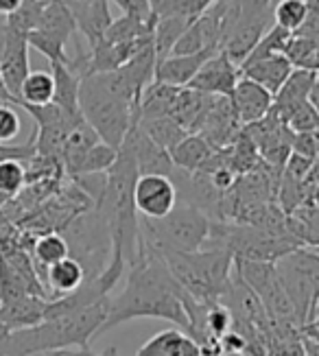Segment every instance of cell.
<instances>
[{"mask_svg": "<svg viewBox=\"0 0 319 356\" xmlns=\"http://www.w3.org/2000/svg\"><path fill=\"white\" fill-rule=\"evenodd\" d=\"M127 269L125 289L118 298L110 300V311L99 330V337L142 317L166 319L175 323V328L188 332L190 323L184 308L186 291L173 280L164 260L138 243V258Z\"/></svg>", "mask_w": 319, "mask_h": 356, "instance_id": "cell-1", "label": "cell"}, {"mask_svg": "<svg viewBox=\"0 0 319 356\" xmlns=\"http://www.w3.org/2000/svg\"><path fill=\"white\" fill-rule=\"evenodd\" d=\"M110 311V298H105L83 311L44 319L35 326L11 330L5 356H35L59 348L90 346L99 337Z\"/></svg>", "mask_w": 319, "mask_h": 356, "instance_id": "cell-2", "label": "cell"}, {"mask_svg": "<svg viewBox=\"0 0 319 356\" xmlns=\"http://www.w3.org/2000/svg\"><path fill=\"white\" fill-rule=\"evenodd\" d=\"M158 256L173 280L199 302H219L234 273V256L212 245H204L199 252L190 254L166 252Z\"/></svg>", "mask_w": 319, "mask_h": 356, "instance_id": "cell-3", "label": "cell"}, {"mask_svg": "<svg viewBox=\"0 0 319 356\" xmlns=\"http://www.w3.org/2000/svg\"><path fill=\"white\" fill-rule=\"evenodd\" d=\"M79 112L83 120L97 131L101 143L120 149L133 122H138V110L108 86L103 74H88L79 88Z\"/></svg>", "mask_w": 319, "mask_h": 356, "instance_id": "cell-4", "label": "cell"}, {"mask_svg": "<svg viewBox=\"0 0 319 356\" xmlns=\"http://www.w3.org/2000/svg\"><path fill=\"white\" fill-rule=\"evenodd\" d=\"M212 219L190 204H177L162 219H140V243L156 254L199 252L208 241Z\"/></svg>", "mask_w": 319, "mask_h": 356, "instance_id": "cell-5", "label": "cell"}, {"mask_svg": "<svg viewBox=\"0 0 319 356\" xmlns=\"http://www.w3.org/2000/svg\"><path fill=\"white\" fill-rule=\"evenodd\" d=\"M273 267H276L280 284L293 306L297 326L306 328L315 319L319 302V254L313 247L302 245L278 258Z\"/></svg>", "mask_w": 319, "mask_h": 356, "instance_id": "cell-6", "label": "cell"}, {"mask_svg": "<svg viewBox=\"0 0 319 356\" xmlns=\"http://www.w3.org/2000/svg\"><path fill=\"white\" fill-rule=\"evenodd\" d=\"M206 245L221 247L236 260L254 262H276L284 254L293 252L295 247H302L293 238L278 236L263 227L234 221H212Z\"/></svg>", "mask_w": 319, "mask_h": 356, "instance_id": "cell-7", "label": "cell"}, {"mask_svg": "<svg viewBox=\"0 0 319 356\" xmlns=\"http://www.w3.org/2000/svg\"><path fill=\"white\" fill-rule=\"evenodd\" d=\"M77 33V22L64 0H49L42 9L38 26L26 35L28 46L42 53L51 64H70L66 44Z\"/></svg>", "mask_w": 319, "mask_h": 356, "instance_id": "cell-8", "label": "cell"}, {"mask_svg": "<svg viewBox=\"0 0 319 356\" xmlns=\"http://www.w3.org/2000/svg\"><path fill=\"white\" fill-rule=\"evenodd\" d=\"M234 267L238 275L245 280V284L258 296V300L263 302L265 311L273 323H293V326H297L293 306L280 284V277L276 273L273 262H254V260L234 258Z\"/></svg>", "mask_w": 319, "mask_h": 356, "instance_id": "cell-9", "label": "cell"}, {"mask_svg": "<svg viewBox=\"0 0 319 356\" xmlns=\"http://www.w3.org/2000/svg\"><path fill=\"white\" fill-rule=\"evenodd\" d=\"M133 201L142 219H162L179 204V193L169 175H138L133 186Z\"/></svg>", "mask_w": 319, "mask_h": 356, "instance_id": "cell-10", "label": "cell"}, {"mask_svg": "<svg viewBox=\"0 0 319 356\" xmlns=\"http://www.w3.org/2000/svg\"><path fill=\"white\" fill-rule=\"evenodd\" d=\"M271 18H273L271 13H263V15H240L238 13V20L232 24V29L227 31L221 42V51L240 68L243 61H245L247 55L254 51V46L261 42V38L273 26Z\"/></svg>", "mask_w": 319, "mask_h": 356, "instance_id": "cell-11", "label": "cell"}, {"mask_svg": "<svg viewBox=\"0 0 319 356\" xmlns=\"http://www.w3.org/2000/svg\"><path fill=\"white\" fill-rule=\"evenodd\" d=\"M238 79L240 68L223 51H217L210 59L204 61V66L193 76L188 88L206 92V95L212 97H230Z\"/></svg>", "mask_w": 319, "mask_h": 356, "instance_id": "cell-12", "label": "cell"}, {"mask_svg": "<svg viewBox=\"0 0 319 356\" xmlns=\"http://www.w3.org/2000/svg\"><path fill=\"white\" fill-rule=\"evenodd\" d=\"M123 147H127L131 151V156L136 160V166H138L140 175H169L173 177L175 166L173 160L169 156V151H164L162 147H158L151 138L138 127V122H133Z\"/></svg>", "mask_w": 319, "mask_h": 356, "instance_id": "cell-13", "label": "cell"}, {"mask_svg": "<svg viewBox=\"0 0 319 356\" xmlns=\"http://www.w3.org/2000/svg\"><path fill=\"white\" fill-rule=\"evenodd\" d=\"M9 29V38H7V49H5V55L0 59V74H3V81L7 86V90L13 95L20 103V88L24 83V79L31 72V64H28V40H26V33L16 26L7 24Z\"/></svg>", "mask_w": 319, "mask_h": 356, "instance_id": "cell-14", "label": "cell"}, {"mask_svg": "<svg viewBox=\"0 0 319 356\" xmlns=\"http://www.w3.org/2000/svg\"><path fill=\"white\" fill-rule=\"evenodd\" d=\"M240 131H243V125L236 118L230 97H217L204 120L199 134L212 145V149L219 151V149L232 147L236 143V138L240 136Z\"/></svg>", "mask_w": 319, "mask_h": 356, "instance_id": "cell-15", "label": "cell"}, {"mask_svg": "<svg viewBox=\"0 0 319 356\" xmlns=\"http://www.w3.org/2000/svg\"><path fill=\"white\" fill-rule=\"evenodd\" d=\"M64 3L68 5L74 22H77V31L85 38L90 49L97 46L114 20L110 0H64Z\"/></svg>", "mask_w": 319, "mask_h": 356, "instance_id": "cell-16", "label": "cell"}, {"mask_svg": "<svg viewBox=\"0 0 319 356\" xmlns=\"http://www.w3.org/2000/svg\"><path fill=\"white\" fill-rule=\"evenodd\" d=\"M232 107L236 112V118L243 127L252 125V122L265 118L271 107H273V95L267 92L263 86H258L256 81L247 79L245 74H240L238 83L234 86L230 95Z\"/></svg>", "mask_w": 319, "mask_h": 356, "instance_id": "cell-17", "label": "cell"}, {"mask_svg": "<svg viewBox=\"0 0 319 356\" xmlns=\"http://www.w3.org/2000/svg\"><path fill=\"white\" fill-rule=\"evenodd\" d=\"M217 97L206 95V92L199 90H193V88H179L177 90V97L173 103V110L171 116L184 127L188 134H199L204 120L210 112L212 103H215Z\"/></svg>", "mask_w": 319, "mask_h": 356, "instance_id": "cell-18", "label": "cell"}, {"mask_svg": "<svg viewBox=\"0 0 319 356\" xmlns=\"http://www.w3.org/2000/svg\"><path fill=\"white\" fill-rule=\"evenodd\" d=\"M293 68L295 66L291 64V59H288L284 53H273L263 59L252 61L247 66H243L240 74H245L247 79L256 81L258 86H263L267 92H271V95L276 97L278 90L284 86V81L291 76Z\"/></svg>", "mask_w": 319, "mask_h": 356, "instance_id": "cell-19", "label": "cell"}, {"mask_svg": "<svg viewBox=\"0 0 319 356\" xmlns=\"http://www.w3.org/2000/svg\"><path fill=\"white\" fill-rule=\"evenodd\" d=\"M217 51H202L195 55H169L160 59L156 64V81L175 86V88H186L193 76L199 72L204 61L210 59Z\"/></svg>", "mask_w": 319, "mask_h": 356, "instance_id": "cell-20", "label": "cell"}, {"mask_svg": "<svg viewBox=\"0 0 319 356\" xmlns=\"http://www.w3.org/2000/svg\"><path fill=\"white\" fill-rule=\"evenodd\" d=\"M136 356H202V348L181 328H166L147 339Z\"/></svg>", "mask_w": 319, "mask_h": 356, "instance_id": "cell-21", "label": "cell"}, {"mask_svg": "<svg viewBox=\"0 0 319 356\" xmlns=\"http://www.w3.org/2000/svg\"><path fill=\"white\" fill-rule=\"evenodd\" d=\"M85 280H88V273H85L83 265L72 256L55 262V265L47 267L42 273V284L47 286L51 300L77 291Z\"/></svg>", "mask_w": 319, "mask_h": 356, "instance_id": "cell-22", "label": "cell"}, {"mask_svg": "<svg viewBox=\"0 0 319 356\" xmlns=\"http://www.w3.org/2000/svg\"><path fill=\"white\" fill-rule=\"evenodd\" d=\"M315 79H317V72L306 70V68H293L291 76H288L284 86L278 90V95L273 97V107H276V112L282 116L284 122L288 114L295 112L302 103L309 101Z\"/></svg>", "mask_w": 319, "mask_h": 356, "instance_id": "cell-23", "label": "cell"}, {"mask_svg": "<svg viewBox=\"0 0 319 356\" xmlns=\"http://www.w3.org/2000/svg\"><path fill=\"white\" fill-rule=\"evenodd\" d=\"M215 151L217 149H212V145L202 134H188L177 147L169 151V156L173 160L175 171L197 173V171H202L204 164L212 158Z\"/></svg>", "mask_w": 319, "mask_h": 356, "instance_id": "cell-24", "label": "cell"}, {"mask_svg": "<svg viewBox=\"0 0 319 356\" xmlns=\"http://www.w3.org/2000/svg\"><path fill=\"white\" fill-rule=\"evenodd\" d=\"M47 302L38 296H24L16 302H9L0 306V317L7 323L9 330H20L35 326V323L44 321V311H47Z\"/></svg>", "mask_w": 319, "mask_h": 356, "instance_id": "cell-25", "label": "cell"}, {"mask_svg": "<svg viewBox=\"0 0 319 356\" xmlns=\"http://www.w3.org/2000/svg\"><path fill=\"white\" fill-rule=\"evenodd\" d=\"M51 74L55 81V95L53 103L70 114H79V88H81V74L74 72L66 64H51Z\"/></svg>", "mask_w": 319, "mask_h": 356, "instance_id": "cell-26", "label": "cell"}, {"mask_svg": "<svg viewBox=\"0 0 319 356\" xmlns=\"http://www.w3.org/2000/svg\"><path fill=\"white\" fill-rule=\"evenodd\" d=\"M138 127H140L158 147H162L164 151H171L173 147H177V145L188 136V131H186L184 127H181L173 116H149V118H138Z\"/></svg>", "mask_w": 319, "mask_h": 356, "instance_id": "cell-27", "label": "cell"}, {"mask_svg": "<svg viewBox=\"0 0 319 356\" xmlns=\"http://www.w3.org/2000/svg\"><path fill=\"white\" fill-rule=\"evenodd\" d=\"M175 86H166L160 81L149 83L140 97L138 103V118H149V116H171L173 103L177 97Z\"/></svg>", "mask_w": 319, "mask_h": 356, "instance_id": "cell-28", "label": "cell"}, {"mask_svg": "<svg viewBox=\"0 0 319 356\" xmlns=\"http://www.w3.org/2000/svg\"><path fill=\"white\" fill-rule=\"evenodd\" d=\"M156 18H138V15H127L123 13L120 18L112 20V24L105 31L103 40L110 44H123V42H133L154 33Z\"/></svg>", "mask_w": 319, "mask_h": 356, "instance_id": "cell-29", "label": "cell"}, {"mask_svg": "<svg viewBox=\"0 0 319 356\" xmlns=\"http://www.w3.org/2000/svg\"><path fill=\"white\" fill-rule=\"evenodd\" d=\"M193 20L184 18V15H169V18H160L154 24V49H156V57L158 61L169 57L173 46L177 44V40L184 35V31L188 29Z\"/></svg>", "mask_w": 319, "mask_h": 356, "instance_id": "cell-30", "label": "cell"}, {"mask_svg": "<svg viewBox=\"0 0 319 356\" xmlns=\"http://www.w3.org/2000/svg\"><path fill=\"white\" fill-rule=\"evenodd\" d=\"M31 256L40 267H51L55 262L64 260L70 256L68 241L62 232H44L38 238H33L31 245Z\"/></svg>", "mask_w": 319, "mask_h": 356, "instance_id": "cell-31", "label": "cell"}, {"mask_svg": "<svg viewBox=\"0 0 319 356\" xmlns=\"http://www.w3.org/2000/svg\"><path fill=\"white\" fill-rule=\"evenodd\" d=\"M55 81L53 74L47 70H31L20 88L18 105H49L53 103Z\"/></svg>", "mask_w": 319, "mask_h": 356, "instance_id": "cell-32", "label": "cell"}, {"mask_svg": "<svg viewBox=\"0 0 319 356\" xmlns=\"http://www.w3.org/2000/svg\"><path fill=\"white\" fill-rule=\"evenodd\" d=\"M309 0H278L273 5V24L288 31V33H297L309 18Z\"/></svg>", "mask_w": 319, "mask_h": 356, "instance_id": "cell-33", "label": "cell"}, {"mask_svg": "<svg viewBox=\"0 0 319 356\" xmlns=\"http://www.w3.org/2000/svg\"><path fill=\"white\" fill-rule=\"evenodd\" d=\"M26 188V162L3 160L0 162V206L16 199Z\"/></svg>", "mask_w": 319, "mask_h": 356, "instance_id": "cell-34", "label": "cell"}, {"mask_svg": "<svg viewBox=\"0 0 319 356\" xmlns=\"http://www.w3.org/2000/svg\"><path fill=\"white\" fill-rule=\"evenodd\" d=\"M116 156H118L116 149H112L110 145H105V143H97L92 149L85 153L83 160L79 162L72 179H79V177H85V175H105L110 171V166L116 162Z\"/></svg>", "mask_w": 319, "mask_h": 356, "instance_id": "cell-35", "label": "cell"}, {"mask_svg": "<svg viewBox=\"0 0 319 356\" xmlns=\"http://www.w3.org/2000/svg\"><path fill=\"white\" fill-rule=\"evenodd\" d=\"M286 125L293 134H313L319 129V110L311 101L302 103L295 112L288 114Z\"/></svg>", "mask_w": 319, "mask_h": 356, "instance_id": "cell-36", "label": "cell"}, {"mask_svg": "<svg viewBox=\"0 0 319 356\" xmlns=\"http://www.w3.org/2000/svg\"><path fill=\"white\" fill-rule=\"evenodd\" d=\"M22 131V120L11 103L0 101V145L13 143Z\"/></svg>", "mask_w": 319, "mask_h": 356, "instance_id": "cell-37", "label": "cell"}, {"mask_svg": "<svg viewBox=\"0 0 319 356\" xmlns=\"http://www.w3.org/2000/svg\"><path fill=\"white\" fill-rule=\"evenodd\" d=\"M212 5H215V0H177L175 15H184V18L195 20L202 13H206Z\"/></svg>", "mask_w": 319, "mask_h": 356, "instance_id": "cell-38", "label": "cell"}, {"mask_svg": "<svg viewBox=\"0 0 319 356\" xmlns=\"http://www.w3.org/2000/svg\"><path fill=\"white\" fill-rule=\"evenodd\" d=\"M112 3L127 15H138V18H151L149 0H112Z\"/></svg>", "mask_w": 319, "mask_h": 356, "instance_id": "cell-39", "label": "cell"}, {"mask_svg": "<svg viewBox=\"0 0 319 356\" xmlns=\"http://www.w3.org/2000/svg\"><path fill=\"white\" fill-rule=\"evenodd\" d=\"M240 15H263L273 11V0H236Z\"/></svg>", "mask_w": 319, "mask_h": 356, "instance_id": "cell-40", "label": "cell"}, {"mask_svg": "<svg viewBox=\"0 0 319 356\" xmlns=\"http://www.w3.org/2000/svg\"><path fill=\"white\" fill-rule=\"evenodd\" d=\"M151 7V18H169V15H175L177 11V0H149Z\"/></svg>", "mask_w": 319, "mask_h": 356, "instance_id": "cell-41", "label": "cell"}, {"mask_svg": "<svg viewBox=\"0 0 319 356\" xmlns=\"http://www.w3.org/2000/svg\"><path fill=\"white\" fill-rule=\"evenodd\" d=\"M42 356H99V354L90 350V346H72V348H59V350L44 352Z\"/></svg>", "mask_w": 319, "mask_h": 356, "instance_id": "cell-42", "label": "cell"}, {"mask_svg": "<svg viewBox=\"0 0 319 356\" xmlns=\"http://www.w3.org/2000/svg\"><path fill=\"white\" fill-rule=\"evenodd\" d=\"M22 3L24 0H0V15L9 18V15H13L22 7Z\"/></svg>", "mask_w": 319, "mask_h": 356, "instance_id": "cell-43", "label": "cell"}, {"mask_svg": "<svg viewBox=\"0 0 319 356\" xmlns=\"http://www.w3.org/2000/svg\"><path fill=\"white\" fill-rule=\"evenodd\" d=\"M9 334L11 330L7 328V323L0 317V356H5V350H7V341H9Z\"/></svg>", "mask_w": 319, "mask_h": 356, "instance_id": "cell-44", "label": "cell"}, {"mask_svg": "<svg viewBox=\"0 0 319 356\" xmlns=\"http://www.w3.org/2000/svg\"><path fill=\"white\" fill-rule=\"evenodd\" d=\"M0 101H5V103H16L18 105V101L13 99V95L7 90V86H5V81H3V74H0Z\"/></svg>", "mask_w": 319, "mask_h": 356, "instance_id": "cell-45", "label": "cell"}, {"mask_svg": "<svg viewBox=\"0 0 319 356\" xmlns=\"http://www.w3.org/2000/svg\"><path fill=\"white\" fill-rule=\"evenodd\" d=\"M7 38H9V29H7V22L0 24V59L5 55V49H7Z\"/></svg>", "mask_w": 319, "mask_h": 356, "instance_id": "cell-46", "label": "cell"}, {"mask_svg": "<svg viewBox=\"0 0 319 356\" xmlns=\"http://www.w3.org/2000/svg\"><path fill=\"white\" fill-rule=\"evenodd\" d=\"M99 356H120V354H118V348L116 346H108Z\"/></svg>", "mask_w": 319, "mask_h": 356, "instance_id": "cell-47", "label": "cell"}, {"mask_svg": "<svg viewBox=\"0 0 319 356\" xmlns=\"http://www.w3.org/2000/svg\"><path fill=\"white\" fill-rule=\"evenodd\" d=\"M319 317V302H317V311H315V319Z\"/></svg>", "mask_w": 319, "mask_h": 356, "instance_id": "cell-48", "label": "cell"}]
</instances>
